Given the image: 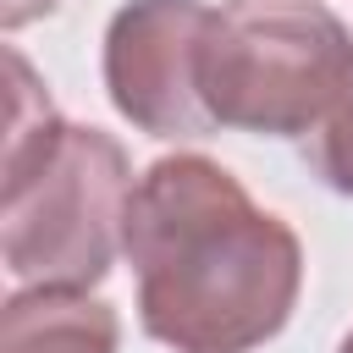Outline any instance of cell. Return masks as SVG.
Instances as JSON below:
<instances>
[{
  "label": "cell",
  "mask_w": 353,
  "mask_h": 353,
  "mask_svg": "<svg viewBox=\"0 0 353 353\" xmlns=\"http://www.w3.org/2000/svg\"><path fill=\"white\" fill-rule=\"evenodd\" d=\"M138 325L165 353H254L298 309L303 243L210 154H160L127 204Z\"/></svg>",
  "instance_id": "obj_1"
},
{
  "label": "cell",
  "mask_w": 353,
  "mask_h": 353,
  "mask_svg": "<svg viewBox=\"0 0 353 353\" xmlns=\"http://www.w3.org/2000/svg\"><path fill=\"white\" fill-rule=\"evenodd\" d=\"M132 204L127 149L66 121L17 44H6L0 254L17 287H99L121 254Z\"/></svg>",
  "instance_id": "obj_2"
},
{
  "label": "cell",
  "mask_w": 353,
  "mask_h": 353,
  "mask_svg": "<svg viewBox=\"0 0 353 353\" xmlns=\"http://www.w3.org/2000/svg\"><path fill=\"white\" fill-rule=\"evenodd\" d=\"M353 83V33L320 0H226L204 39V110L226 132L309 138Z\"/></svg>",
  "instance_id": "obj_3"
},
{
  "label": "cell",
  "mask_w": 353,
  "mask_h": 353,
  "mask_svg": "<svg viewBox=\"0 0 353 353\" xmlns=\"http://www.w3.org/2000/svg\"><path fill=\"white\" fill-rule=\"evenodd\" d=\"M215 6L204 0H127L105 28V94L121 121L160 143L210 138L204 39Z\"/></svg>",
  "instance_id": "obj_4"
},
{
  "label": "cell",
  "mask_w": 353,
  "mask_h": 353,
  "mask_svg": "<svg viewBox=\"0 0 353 353\" xmlns=\"http://www.w3.org/2000/svg\"><path fill=\"white\" fill-rule=\"evenodd\" d=\"M0 353H121V314L88 287H17L0 309Z\"/></svg>",
  "instance_id": "obj_5"
},
{
  "label": "cell",
  "mask_w": 353,
  "mask_h": 353,
  "mask_svg": "<svg viewBox=\"0 0 353 353\" xmlns=\"http://www.w3.org/2000/svg\"><path fill=\"white\" fill-rule=\"evenodd\" d=\"M303 160H309V171L320 176V188L353 199V83H347V94L336 99V110L303 138Z\"/></svg>",
  "instance_id": "obj_6"
},
{
  "label": "cell",
  "mask_w": 353,
  "mask_h": 353,
  "mask_svg": "<svg viewBox=\"0 0 353 353\" xmlns=\"http://www.w3.org/2000/svg\"><path fill=\"white\" fill-rule=\"evenodd\" d=\"M61 0H0V28L6 33H17V28H28V22H39V17H50Z\"/></svg>",
  "instance_id": "obj_7"
},
{
  "label": "cell",
  "mask_w": 353,
  "mask_h": 353,
  "mask_svg": "<svg viewBox=\"0 0 353 353\" xmlns=\"http://www.w3.org/2000/svg\"><path fill=\"white\" fill-rule=\"evenodd\" d=\"M336 353H353V331H347V336H342V347H336Z\"/></svg>",
  "instance_id": "obj_8"
}]
</instances>
